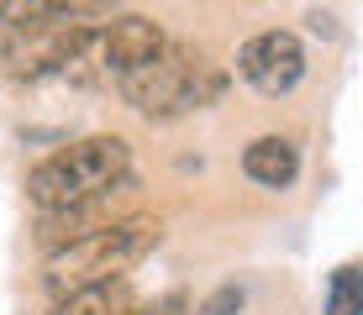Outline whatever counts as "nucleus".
Returning a JSON list of instances; mask_svg holds the SVG:
<instances>
[{
	"label": "nucleus",
	"mask_w": 363,
	"mask_h": 315,
	"mask_svg": "<svg viewBox=\"0 0 363 315\" xmlns=\"http://www.w3.org/2000/svg\"><path fill=\"white\" fill-rule=\"evenodd\" d=\"M158 236H164L158 216H121V221L100 226V231L79 236V242L48 252V289L64 299V294H84V289L121 284V273L137 268L158 247Z\"/></svg>",
	"instance_id": "nucleus-1"
},
{
	"label": "nucleus",
	"mask_w": 363,
	"mask_h": 315,
	"mask_svg": "<svg viewBox=\"0 0 363 315\" xmlns=\"http://www.w3.org/2000/svg\"><path fill=\"white\" fill-rule=\"evenodd\" d=\"M127 173H132V147L121 137H79L27 173V200L43 216H53V210L84 205V200L116 189Z\"/></svg>",
	"instance_id": "nucleus-2"
},
{
	"label": "nucleus",
	"mask_w": 363,
	"mask_h": 315,
	"mask_svg": "<svg viewBox=\"0 0 363 315\" xmlns=\"http://www.w3.org/2000/svg\"><path fill=\"white\" fill-rule=\"evenodd\" d=\"M221 90H227V79H221L190 42H169L153 63L121 74V100H127L132 110H143V116H184V110H206Z\"/></svg>",
	"instance_id": "nucleus-3"
},
{
	"label": "nucleus",
	"mask_w": 363,
	"mask_h": 315,
	"mask_svg": "<svg viewBox=\"0 0 363 315\" xmlns=\"http://www.w3.org/2000/svg\"><path fill=\"white\" fill-rule=\"evenodd\" d=\"M84 6H53V0H37V11L16 27H6L0 42V63L21 79H43V74H64L69 63H79V53L95 42V27Z\"/></svg>",
	"instance_id": "nucleus-4"
},
{
	"label": "nucleus",
	"mask_w": 363,
	"mask_h": 315,
	"mask_svg": "<svg viewBox=\"0 0 363 315\" xmlns=\"http://www.w3.org/2000/svg\"><path fill=\"white\" fill-rule=\"evenodd\" d=\"M306 69H311L306 42H300L295 32H284V27L258 32V37H247V42L237 47V74H242L258 95H269V100L290 95L295 84L306 79Z\"/></svg>",
	"instance_id": "nucleus-5"
},
{
	"label": "nucleus",
	"mask_w": 363,
	"mask_h": 315,
	"mask_svg": "<svg viewBox=\"0 0 363 315\" xmlns=\"http://www.w3.org/2000/svg\"><path fill=\"white\" fill-rule=\"evenodd\" d=\"M95 58L106 63L111 74H132V69H143V63H153L158 53L169 47V32L158 27L153 16H116V21H106V27L95 32Z\"/></svg>",
	"instance_id": "nucleus-6"
},
{
	"label": "nucleus",
	"mask_w": 363,
	"mask_h": 315,
	"mask_svg": "<svg viewBox=\"0 0 363 315\" xmlns=\"http://www.w3.org/2000/svg\"><path fill=\"white\" fill-rule=\"evenodd\" d=\"M132 189H137V179L127 173V179H121L116 189H106V195L84 200V205H69V210H53V216H43V226H37V242H43V252H58V247L79 242V236L100 231V226L132 216V210H121V205H116V200H127Z\"/></svg>",
	"instance_id": "nucleus-7"
},
{
	"label": "nucleus",
	"mask_w": 363,
	"mask_h": 315,
	"mask_svg": "<svg viewBox=\"0 0 363 315\" xmlns=\"http://www.w3.org/2000/svg\"><path fill=\"white\" fill-rule=\"evenodd\" d=\"M242 168H247V179L264 184V189H290L300 179V147L290 137L269 132V137H258V142H247Z\"/></svg>",
	"instance_id": "nucleus-8"
},
{
	"label": "nucleus",
	"mask_w": 363,
	"mask_h": 315,
	"mask_svg": "<svg viewBox=\"0 0 363 315\" xmlns=\"http://www.w3.org/2000/svg\"><path fill=\"white\" fill-rule=\"evenodd\" d=\"M132 294L127 284H106V289H84V294H64L48 315H127Z\"/></svg>",
	"instance_id": "nucleus-9"
},
{
	"label": "nucleus",
	"mask_w": 363,
	"mask_h": 315,
	"mask_svg": "<svg viewBox=\"0 0 363 315\" xmlns=\"http://www.w3.org/2000/svg\"><path fill=\"white\" fill-rule=\"evenodd\" d=\"M327 315H363V273L358 263H342L327 289Z\"/></svg>",
	"instance_id": "nucleus-10"
},
{
	"label": "nucleus",
	"mask_w": 363,
	"mask_h": 315,
	"mask_svg": "<svg viewBox=\"0 0 363 315\" xmlns=\"http://www.w3.org/2000/svg\"><path fill=\"white\" fill-rule=\"evenodd\" d=\"M237 310H242V289H237V284H221L216 294L200 305V315H237Z\"/></svg>",
	"instance_id": "nucleus-11"
},
{
	"label": "nucleus",
	"mask_w": 363,
	"mask_h": 315,
	"mask_svg": "<svg viewBox=\"0 0 363 315\" xmlns=\"http://www.w3.org/2000/svg\"><path fill=\"white\" fill-rule=\"evenodd\" d=\"M184 305H190V299H184L179 289H169V294H158L153 305H132L127 315H184Z\"/></svg>",
	"instance_id": "nucleus-12"
}]
</instances>
